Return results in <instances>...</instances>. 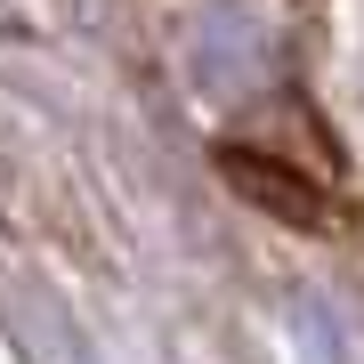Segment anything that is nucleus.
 <instances>
[{
	"label": "nucleus",
	"mask_w": 364,
	"mask_h": 364,
	"mask_svg": "<svg viewBox=\"0 0 364 364\" xmlns=\"http://www.w3.org/2000/svg\"><path fill=\"white\" fill-rule=\"evenodd\" d=\"M356 49H364V41H356Z\"/></svg>",
	"instance_id": "obj_1"
}]
</instances>
